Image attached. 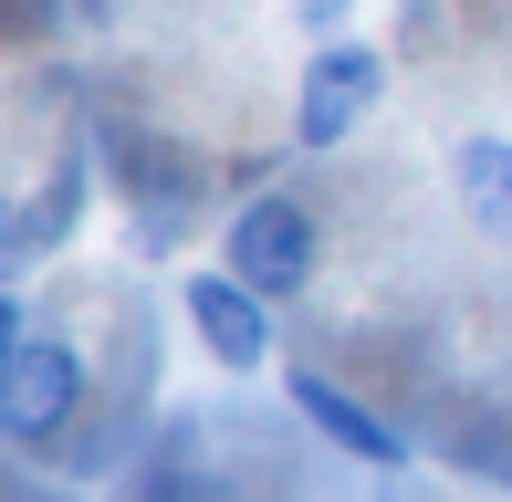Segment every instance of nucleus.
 Wrapping results in <instances>:
<instances>
[{
    "label": "nucleus",
    "mask_w": 512,
    "mask_h": 502,
    "mask_svg": "<svg viewBox=\"0 0 512 502\" xmlns=\"http://www.w3.org/2000/svg\"><path fill=\"white\" fill-rule=\"evenodd\" d=\"M21 356V314H11V293H0V367Z\"/></svg>",
    "instance_id": "6e6552de"
},
{
    "label": "nucleus",
    "mask_w": 512,
    "mask_h": 502,
    "mask_svg": "<svg viewBox=\"0 0 512 502\" xmlns=\"http://www.w3.org/2000/svg\"><path fill=\"white\" fill-rule=\"evenodd\" d=\"M189 325H199V346L220 356V367H262L272 356V314H262V293H251L241 272H199L189 283Z\"/></svg>",
    "instance_id": "20e7f679"
},
{
    "label": "nucleus",
    "mask_w": 512,
    "mask_h": 502,
    "mask_svg": "<svg viewBox=\"0 0 512 502\" xmlns=\"http://www.w3.org/2000/svg\"><path fill=\"white\" fill-rule=\"evenodd\" d=\"M32 251H53V241H42V210H21V199H0V272H21Z\"/></svg>",
    "instance_id": "0eeeda50"
},
{
    "label": "nucleus",
    "mask_w": 512,
    "mask_h": 502,
    "mask_svg": "<svg viewBox=\"0 0 512 502\" xmlns=\"http://www.w3.org/2000/svg\"><path fill=\"white\" fill-rule=\"evenodd\" d=\"M460 210H471L481 231H512V147L502 136H471V147H460Z\"/></svg>",
    "instance_id": "423d86ee"
},
{
    "label": "nucleus",
    "mask_w": 512,
    "mask_h": 502,
    "mask_svg": "<svg viewBox=\"0 0 512 502\" xmlns=\"http://www.w3.org/2000/svg\"><path fill=\"white\" fill-rule=\"evenodd\" d=\"M74 408H84V356L53 346V335H21V356L0 367V429L53 440V429H74Z\"/></svg>",
    "instance_id": "f257e3e1"
},
{
    "label": "nucleus",
    "mask_w": 512,
    "mask_h": 502,
    "mask_svg": "<svg viewBox=\"0 0 512 502\" xmlns=\"http://www.w3.org/2000/svg\"><path fill=\"white\" fill-rule=\"evenodd\" d=\"M293 398H304V419L324 429V440H345L356 461H408V440L377 419V408H356L345 387H324V377H293Z\"/></svg>",
    "instance_id": "39448f33"
},
{
    "label": "nucleus",
    "mask_w": 512,
    "mask_h": 502,
    "mask_svg": "<svg viewBox=\"0 0 512 502\" xmlns=\"http://www.w3.org/2000/svg\"><path fill=\"white\" fill-rule=\"evenodd\" d=\"M387 63L366 53V42H324L314 74H304V105H293V126H304V147H335V136H356V116L377 105Z\"/></svg>",
    "instance_id": "7ed1b4c3"
},
{
    "label": "nucleus",
    "mask_w": 512,
    "mask_h": 502,
    "mask_svg": "<svg viewBox=\"0 0 512 502\" xmlns=\"http://www.w3.org/2000/svg\"><path fill=\"white\" fill-rule=\"evenodd\" d=\"M230 272H241L251 293H293L314 272V220L293 210V199H251V210L230 220Z\"/></svg>",
    "instance_id": "f03ea898"
}]
</instances>
